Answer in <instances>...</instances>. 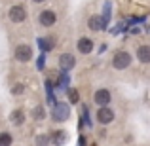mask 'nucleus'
<instances>
[{"label":"nucleus","mask_w":150,"mask_h":146,"mask_svg":"<svg viewBox=\"0 0 150 146\" xmlns=\"http://www.w3.org/2000/svg\"><path fill=\"white\" fill-rule=\"evenodd\" d=\"M13 57L19 63H29L33 59V48L29 44H17L13 49Z\"/></svg>","instance_id":"nucleus-4"},{"label":"nucleus","mask_w":150,"mask_h":146,"mask_svg":"<svg viewBox=\"0 0 150 146\" xmlns=\"http://www.w3.org/2000/svg\"><path fill=\"white\" fill-rule=\"evenodd\" d=\"M8 17H10L11 23H23L27 19V10L23 4H13L8 11Z\"/></svg>","instance_id":"nucleus-5"},{"label":"nucleus","mask_w":150,"mask_h":146,"mask_svg":"<svg viewBox=\"0 0 150 146\" xmlns=\"http://www.w3.org/2000/svg\"><path fill=\"white\" fill-rule=\"evenodd\" d=\"M38 23H40L44 29H50L57 23V15H55L53 10H42L40 15H38Z\"/></svg>","instance_id":"nucleus-7"},{"label":"nucleus","mask_w":150,"mask_h":146,"mask_svg":"<svg viewBox=\"0 0 150 146\" xmlns=\"http://www.w3.org/2000/svg\"><path fill=\"white\" fill-rule=\"evenodd\" d=\"M33 118H34V120H38V121L46 118V110H44V106H42V104L34 106V110H33Z\"/></svg>","instance_id":"nucleus-15"},{"label":"nucleus","mask_w":150,"mask_h":146,"mask_svg":"<svg viewBox=\"0 0 150 146\" xmlns=\"http://www.w3.org/2000/svg\"><path fill=\"white\" fill-rule=\"evenodd\" d=\"M57 63H59L61 72H69V70H72L74 66H76V57H74L72 53H61Z\"/></svg>","instance_id":"nucleus-8"},{"label":"nucleus","mask_w":150,"mask_h":146,"mask_svg":"<svg viewBox=\"0 0 150 146\" xmlns=\"http://www.w3.org/2000/svg\"><path fill=\"white\" fill-rule=\"evenodd\" d=\"M10 120H11V123H15V125H23V123H25V112H23L21 108L13 110L11 116H10Z\"/></svg>","instance_id":"nucleus-13"},{"label":"nucleus","mask_w":150,"mask_h":146,"mask_svg":"<svg viewBox=\"0 0 150 146\" xmlns=\"http://www.w3.org/2000/svg\"><path fill=\"white\" fill-rule=\"evenodd\" d=\"M133 63V55L129 53L127 49H116L110 59V65H112L114 70H127Z\"/></svg>","instance_id":"nucleus-1"},{"label":"nucleus","mask_w":150,"mask_h":146,"mask_svg":"<svg viewBox=\"0 0 150 146\" xmlns=\"http://www.w3.org/2000/svg\"><path fill=\"white\" fill-rule=\"evenodd\" d=\"M48 140H50L48 135H40V137L36 139V144H38V146H46V142H48Z\"/></svg>","instance_id":"nucleus-18"},{"label":"nucleus","mask_w":150,"mask_h":146,"mask_svg":"<svg viewBox=\"0 0 150 146\" xmlns=\"http://www.w3.org/2000/svg\"><path fill=\"white\" fill-rule=\"evenodd\" d=\"M23 91H25V87H23L21 84H15L13 87H11V95H21Z\"/></svg>","instance_id":"nucleus-17"},{"label":"nucleus","mask_w":150,"mask_h":146,"mask_svg":"<svg viewBox=\"0 0 150 146\" xmlns=\"http://www.w3.org/2000/svg\"><path fill=\"white\" fill-rule=\"evenodd\" d=\"M42 68H44V55L38 59V70H42Z\"/></svg>","instance_id":"nucleus-19"},{"label":"nucleus","mask_w":150,"mask_h":146,"mask_svg":"<svg viewBox=\"0 0 150 146\" xmlns=\"http://www.w3.org/2000/svg\"><path fill=\"white\" fill-rule=\"evenodd\" d=\"M88 27H89V30H93V32H99V30L106 29V23H105V19H103V15H89Z\"/></svg>","instance_id":"nucleus-11"},{"label":"nucleus","mask_w":150,"mask_h":146,"mask_svg":"<svg viewBox=\"0 0 150 146\" xmlns=\"http://www.w3.org/2000/svg\"><path fill=\"white\" fill-rule=\"evenodd\" d=\"M114 118H116V112H114L110 106H101L95 112V120L99 121L101 125H110L114 121Z\"/></svg>","instance_id":"nucleus-3"},{"label":"nucleus","mask_w":150,"mask_h":146,"mask_svg":"<svg viewBox=\"0 0 150 146\" xmlns=\"http://www.w3.org/2000/svg\"><path fill=\"white\" fill-rule=\"evenodd\" d=\"M13 144V137L10 131H0V146H11Z\"/></svg>","instance_id":"nucleus-14"},{"label":"nucleus","mask_w":150,"mask_h":146,"mask_svg":"<svg viewBox=\"0 0 150 146\" xmlns=\"http://www.w3.org/2000/svg\"><path fill=\"white\" fill-rule=\"evenodd\" d=\"M110 101H112V93H110V89L106 87H99L95 93H93V102H95L97 106H108Z\"/></svg>","instance_id":"nucleus-6"},{"label":"nucleus","mask_w":150,"mask_h":146,"mask_svg":"<svg viewBox=\"0 0 150 146\" xmlns=\"http://www.w3.org/2000/svg\"><path fill=\"white\" fill-rule=\"evenodd\" d=\"M67 139H69V135H67V131H63V129H57V131H53L50 135V140L55 146H63L67 142Z\"/></svg>","instance_id":"nucleus-12"},{"label":"nucleus","mask_w":150,"mask_h":146,"mask_svg":"<svg viewBox=\"0 0 150 146\" xmlns=\"http://www.w3.org/2000/svg\"><path fill=\"white\" fill-rule=\"evenodd\" d=\"M34 4H42V2H46V0H33Z\"/></svg>","instance_id":"nucleus-21"},{"label":"nucleus","mask_w":150,"mask_h":146,"mask_svg":"<svg viewBox=\"0 0 150 146\" xmlns=\"http://www.w3.org/2000/svg\"><path fill=\"white\" fill-rule=\"evenodd\" d=\"M93 48H95V44H93V40L89 36H82V38H78V42H76V49H78V53H82V55H89V53H93Z\"/></svg>","instance_id":"nucleus-9"},{"label":"nucleus","mask_w":150,"mask_h":146,"mask_svg":"<svg viewBox=\"0 0 150 146\" xmlns=\"http://www.w3.org/2000/svg\"><path fill=\"white\" fill-rule=\"evenodd\" d=\"M84 142H86V139H84V137H80V146H84Z\"/></svg>","instance_id":"nucleus-20"},{"label":"nucleus","mask_w":150,"mask_h":146,"mask_svg":"<svg viewBox=\"0 0 150 146\" xmlns=\"http://www.w3.org/2000/svg\"><path fill=\"white\" fill-rule=\"evenodd\" d=\"M67 95H69L70 104H76V102L80 101V93H78V89H74V87H70L69 91H67Z\"/></svg>","instance_id":"nucleus-16"},{"label":"nucleus","mask_w":150,"mask_h":146,"mask_svg":"<svg viewBox=\"0 0 150 146\" xmlns=\"http://www.w3.org/2000/svg\"><path fill=\"white\" fill-rule=\"evenodd\" d=\"M70 118V104L69 102H55L51 108V120L55 123H65Z\"/></svg>","instance_id":"nucleus-2"},{"label":"nucleus","mask_w":150,"mask_h":146,"mask_svg":"<svg viewBox=\"0 0 150 146\" xmlns=\"http://www.w3.org/2000/svg\"><path fill=\"white\" fill-rule=\"evenodd\" d=\"M135 57L141 65H150V44H141L135 49Z\"/></svg>","instance_id":"nucleus-10"}]
</instances>
